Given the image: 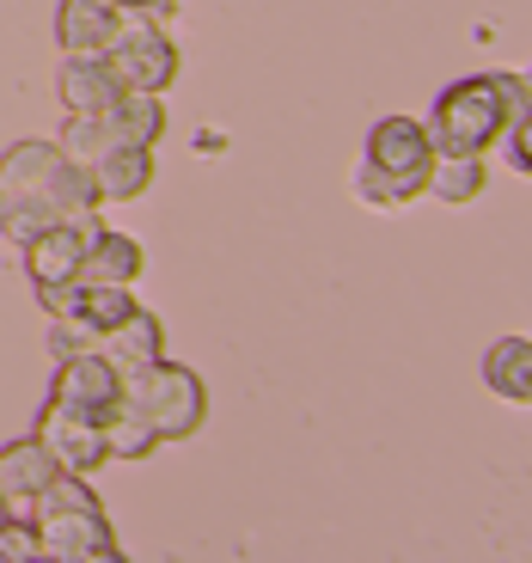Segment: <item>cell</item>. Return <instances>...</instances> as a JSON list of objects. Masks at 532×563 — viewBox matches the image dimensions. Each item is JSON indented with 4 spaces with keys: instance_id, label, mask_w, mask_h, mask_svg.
Listing matches in <instances>:
<instances>
[{
    "instance_id": "cell-18",
    "label": "cell",
    "mask_w": 532,
    "mask_h": 563,
    "mask_svg": "<svg viewBox=\"0 0 532 563\" xmlns=\"http://www.w3.org/2000/svg\"><path fill=\"white\" fill-rule=\"evenodd\" d=\"M104 117H111L117 141H129V147H159V135H166V92H117V104Z\"/></svg>"
},
{
    "instance_id": "cell-24",
    "label": "cell",
    "mask_w": 532,
    "mask_h": 563,
    "mask_svg": "<svg viewBox=\"0 0 532 563\" xmlns=\"http://www.w3.org/2000/svg\"><path fill=\"white\" fill-rule=\"evenodd\" d=\"M104 331H92L86 319H74V312H62V319H49V355H80V350H99Z\"/></svg>"
},
{
    "instance_id": "cell-22",
    "label": "cell",
    "mask_w": 532,
    "mask_h": 563,
    "mask_svg": "<svg viewBox=\"0 0 532 563\" xmlns=\"http://www.w3.org/2000/svg\"><path fill=\"white\" fill-rule=\"evenodd\" d=\"M43 202H49L56 214H92V209H104V190H99V178H92V166L62 159L56 178L43 184Z\"/></svg>"
},
{
    "instance_id": "cell-14",
    "label": "cell",
    "mask_w": 532,
    "mask_h": 563,
    "mask_svg": "<svg viewBox=\"0 0 532 563\" xmlns=\"http://www.w3.org/2000/svg\"><path fill=\"white\" fill-rule=\"evenodd\" d=\"M99 350L111 355L123 374H129V367H147V362H159V355H166V324H159V312L135 307L123 324H111V331H104Z\"/></svg>"
},
{
    "instance_id": "cell-13",
    "label": "cell",
    "mask_w": 532,
    "mask_h": 563,
    "mask_svg": "<svg viewBox=\"0 0 532 563\" xmlns=\"http://www.w3.org/2000/svg\"><path fill=\"white\" fill-rule=\"evenodd\" d=\"M62 166V147L56 141H13L7 154H0V197L13 202V197H43V184L56 178Z\"/></svg>"
},
{
    "instance_id": "cell-23",
    "label": "cell",
    "mask_w": 532,
    "mask_h": 563,
    "mask_svg": "<svg viewBox=\"0 0 532 563\" xmlns=\"http://www.w3.org/2000/svg\"><path fill=\"white\" fill-rule=\"evenodd\" d=\"M49 221H56V209H49L43 197H13V202H7V233H0V240L25 245V240H37Z\"/></svg>"
},
{
    "instance_id": "cell-25",
    "label": "cell",
    "mask_w": 532,
    "mask_h": 563,
    "mask_svg": "<svg viewBox=\"0 0 532 563\" xmlns=\"http://www.w3.org/2000/svg\"><path fill=\"white\" fill-rule=\"evenodd\" d=\"M496 147H508V172H514V178H527V172H532V117H514V123L502 129V141H496Z\"/></svg>"
},
{
    "instance_id": "cell-2",
    "label": "cell",
    "mask_w": 532,
    "mask_h": 563,
    "mask_svg": "<svg viewBox=\"0 0 532 563\" xmlns=\"http://www.w3.org/2000/svg\"><path fill=\"white\" fill-rule=\"evenodd\" d=\"M429 166H434V141L422 129V117H379L362 141L350 184L367 209H404L429 190Z\"/></svg>"
},
{
    "instance_id": "cell-7",
    "label": "cell",
    "mask_w": 532,
    "mask_h": 563,
    "mask_svg": "<svg viewBox=\"0 0 532 563\" xmlns=\"http://www.w3.org/2000/svg\"><path fill=\"white\" fill-rule=\"evenodd\" d=\"M31 435L49 448V460L62 465V472H99V465H111V453H104V429H99V417L92 410H74V405H62V398H43V410H37V429Z\"/></svg>"
},
{
    "instance_id": "cell-9",
    "label": "cell",
    "mask_w": 532,
    "mask_h": 563,
    "mask_svg": "<svg viewBox=\"0 0 532 563\" xmlns=\"http://www.w3.org/2000/svg\"><path fill=\"white\" fill-rule=\"evenodd\" d=\"M62 465L49 460V448H43L37 435H19L0 448V508L7 515H31L37 508V496L56 484Z\"/></svg>"
},
{
    "instance_id": "cell-12",
    "label": "cell",
    "mask_w": 532,
    "mask_h": 563,
    "mask_svg": "<svg viewBox=\"0 0 532 563\" xmlns=\"http://www.w3.org/2000/svg\"><path fill=\"white\" fill-rule=\"evenodd\" d=\"M56 92H62V111H111L123 86L104 68V56H62Z\"/></svg>"
},
{
    "instance_id": "cell-3",
    "label": "cell",
    "mask_w": 532,
    "mask_h": 563,
    "mask_svg": "<svg viewBox=\"0 0 532 563\" xmlns=\"http://www.w3.org/2000/svg\"><path fill=\"white\" fill-rule=\"evenodd\" d=\"M429 141L434 154H472L484 159L502 141L508 129V99H502V74H472V80H453L429 111Z\"/></svg>"
},
{
    "instance_id": "cell-10",
    "label": "cell",
    "mask_w": 532,
    "mask_h": 563,
    "mask_svg": "<svg viewBox=\"0 0 532 563\" xmlns=\"http://www.w3.org/2000/svg\"><path fill=\"white\" fill-rule=\"evenodd\" d=\"M123 31V7L117 0H62L56 7V43L62 56H104Z\"/></svg>"
},
{
    "instance_id": "cell-17",
    "label": "cell",
    "mask_w": 532,
    "mask_h": 563,
    "mask_svg": "<svg viewBox=\"0 0 532 563\" xmlns=\"http://www.w3.org/2000/svg\"><path fill=\"white\" fill-rule=\"evenodd\" d=\"M135 307H141V300H135L129 282H68V312H74V319H86L92 331L123 324Z\"/></svg>"
},
{
    "instance_id": "cell-27",
    "label": "cell",
    "mask_w": 532,
    "mask_h": 563,
    "mask_svg": "<svg viewBox=\"0 0 532 563\" xmlns=\"http://www.w3.org/2000/svg\"><path fill=\"white\" fill-rule=\"evenodd\" d=\"M0 233H7V197H0Z\"/></svg>"
},
{
    "instance_id": "cell-6",
    "label": "cell",
    "mask_w": 532,
    "mask_h": 563,
    "mask_svg": "<svg viewBox=\"0 0 532 563\" xmlns=\"http://www.w3.org/2000/svg\"><path fill=\"white\" fill-rule=\"evenodd\" d=\"M99 227H104V209H92V214H56L37 240L19 245L31 288H49V282H74V276H80V257H86V245H92V233H99Z\"/></svg>"
},
{
    "instance_id": "cell-4",
    "label": "cell",
    "mask_w": 532,
    "mask_h": 563,
    "mask_svg": "<svg viewBox=\"0 0 532 563\" xmlns=\"http://www.w3.org/2000/svg\"><path fill=\"white\" fill-rule=\"evenodd\" d=\"M123 398L141 405V417L154 422L159 441H190L209 422V386H202V374L184 362H166V355L147 367H129Z\"/></svg>"
},
{
    "instance_id": "cell-19",
    "label": "cell",
    "mask_w": 532,
    "mask_h": 563,
    "mask_svg": "<svg viewBox=\"0 0 532 563\" xmlns=\"http://www.w3.org/2000/svg\"><path fill=\"white\" fill-rule=\"evenodd\" d=\"M99 429H104V453H111V460H147V453L159 448L154 422L141 417V405H129V398H117V405L104 410Z\"/></svg>"
},
{
    "instance_id": "cell-20",
    "label": "cell",
    "mask_w": 532,
    "mask_h": 563,
    "mask_svg": "<svg viewBox=\"0 0 532 563\" xmlns=\"http://www.w3.org/2000/svg\"><path fill=\"white\" fill-rule=\"evenodd\" d=\"M484 184H490V172H484V159H472V154H434V166H429V190L422 197H441V202H477L484 197Z\"/></svg>"
},
{
    "instance_id": "cell-26",
    "label": "cell",
    "mask_w": 532,
    "mask_h": 563,
    "mask_svg": "<svg viewBox=\"0 0 532 563\" xmlns=\"http://www.w3.org/2000/svg\"><path fill=\"white\" fill-rule=\"evenodd\" d=\"M123 7H147V13H171V0H123Z\"/></svg>"
},
{
    "instance_id": "cell-11",
    "label": "cell",
    "mask_w": 532,
    "mask_h": 563,
    "mask_svg": "<svg viewBox=\"0 0 532 563\" xmlns=\"http://www.w3.org/2000/svg\"><path fill=\"white\" fill-rule=\"evenodd\" d=\"M484 386L502 405H532V338L527 331H508V338L490 343V355H484Z\"/></svg>"
},
{
    "instance_id": "cell-5",
    "label": "cell",
    "mask_w": 532,
    "mask_h": 563,
    "mask_svg": "<svg viewBox=\"0 0 532 563\" xmlns=\"http://www.w3.org/2000/svg\"><path fill=\"white\" fill-rule=\"evenodd\" d=\"M104 68L117 74L123 92H171V80H178V43L159 31V13L123 7V31L104 49Z\"/></svg>"
},
{
    "instance_id": "cell-15",
    "label": "cell",
    "mask_w": 532,
    "mask_h": 563,
    "mask_svg": "<svg viewBox=\"0 0 532 563\" xmlns=\"http://www.w3.org/2000/svg\"><path fill=\"white\" fill-rule=\"evenodd\" d=\"M141 269H147V252H141L129 233H117V227H99L92 245H86L80 276H74V282H129V288H135Z\"/></svg>"
},
{
    "instance_id": "cell-16",
    "label": "cell",
    "mask_w": 532,
    "mask_h": 563,
    "mask_svg": "<svg viewBox=\"0 0 532 563\" xmlns=\"http://www.w3.org/2000/svg\"><path fill=\"white\" fill-rule=\"evenodd\" d=\"M92 178H99L104 202H135V197H147V184H154V147H129V141H117L111 154L92 166Z\"/></svg>"
},
{
    "instance_id": "cell-1",
    "label": "cell",
    "mask_w": 532,
    "mask_h": 563,
    "mask_svg": "<svg viewBox=\"0 0 532 563\" xmlns=\"http://www.w3.org/2000/svg\"><path fill=\"white\" fill-rule=\"evenodd\" d=\"M31 527H37V551L49 563H117L123 558L111 508L99 503L86 472H56V484L31 508Z\"/></svg>"
},
{
    "instance_id": "cell-8",
    "label": "cell",
    "mask_w": 532,
    "mask_h": 563,
    "mask_svg": "<svg viewBox=\"0 0 532 563\" xmlns=\"http://www.w3.org/2000/svg\"><path fill=\"white\" fill-rule=\"evenodd\" d=\"M49 398H62V405H74V410H92V417H104V410L123 398V367H117L104 350L62 355V362H56V380H49Z\"/></svg>"
},
{
    "instance_id": "cell-21",
    "label": "cell",
    "mask_w": 532,
    "mask_h": 563,
    "mask_svg": "<svg viewBox=\"0 0 532 563\" xmlns=\"http://www.w3.org/2000/svg\"><path fill=\"white\" fill-rule=\"evenodd\" d=\"M56 147H62V159H74V166H99V159L117 147V129H111L104 111H68Z\"/></svg>"
}]
</instances>
